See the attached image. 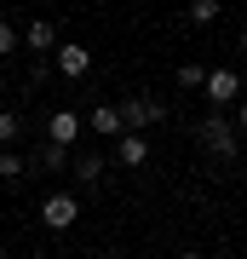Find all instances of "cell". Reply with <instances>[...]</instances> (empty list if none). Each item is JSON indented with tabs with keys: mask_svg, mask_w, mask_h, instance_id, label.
<instances>
[{
	"mask_svg": "<svg viewBox=\"0 0 247 259\" xmlns=\"http://www.w3.org/2000/svg\"><path fill=\"white\" fill-rule=\"evenodd\" d=\"M35 161L46 167V173H64V167H69V144H58V139H40Z\"/></svg>",
	"mask_w": 247,
	"mask_h": 259,
	"instance_id": "30bf717a",
	"label": "cell"
},
{
	"mask_svg": "<svg viewBox=\"0 0 247 259\" xmlns=\"http://www.w3.org/2000/svg\"><path fill=\"white\" fill-rule=\"evenodd\" d=\"M58 75H69V81H81V75L92 69V47H81V40H58Z\"/></svg>",
	"mask_w": 247,
	"mask_h": 259,
	"instance_id": "5b68a950",
	"label": "cell"
},
{
	"mask_svg": "<svg viewBox=\"0 0 247 259\" xmlns=\"http://www.w3.org/2000/svg\"><path fill=\"white\" fill-rule=\"evenodd\" d=\"M241 87H247V75H241Z\"/></svg>",
	"mask_w": 247,
	"mask_h": 259,
	"instance_id": "d6986e66",
	"label": "cell"
},
{
	"mask_svg": "<svg viewBox=\"0 0 247 259\" xmlns=\"http://www.w3.org/2000/svg\"><path fill=\"white\" fill-rule=\"evenodd\" d=\"M219 18V0H190V23L202 29V23H213Z\"/></svg>",
	"mask_w": 247,
	"mask_h": 259,
	"instance_id": "2e32d148",
	"label": "cell"
},
{
	"mask_svg": "<svg viewBox=\"0 0 247 259\" xmlns=\"http://www.w3.org/2000/svg\"><path fill=\"white\" fill-rule=\"evenodd\" d=\"M121 121H127V127H156V121H167V104L161 98H144V93H127L121 98Z\"/></svg>",
	"mask_w": 247,
	"mask_h": 259,
	"instance_id": "7a4b0ae2",
	"label": "cell"
},
{
	"mask_svg": "<svg viewBox=\"0 0 247 259\" xmlns=\"http://www.w3.org/2000/svg\"><path fill=\"white\" fill-rule=\"evenodd\" d=\"M202 93H207V104H224V110H230V104H236L247 87H241V75H236V69H207Z\"/></svg>",
	"mask_w": 247,
	"mask_h": 259,
	"instance_id": "277c9868",
	"label": "cell"
},
{
	"mask_svg": "<svg viewBox=\"0 0 247 259\" xmlns=\"http://www.w3.org/2000/svg\"><path fill=\"white\" fill-rule=\"evenodd\" d=\"M202 81H207L202 64H178V87H184V93H202Z\"/></svg>",
	"mask_w": 247,
	"mask_h": 259,
	"instance_id": "4fadbf2b",
	"label": "cell"
},
{
	"mask_svg": "<svg viewBox=\"0 0 247 259\" xmlns=\"http://www.w3.org/2000/svg\"><path fill=\"white\" fill-rule=\"evenodd\" d=\"M18 133H23V121L12 115V110H0V150H6V144H18Z\"/></svg>",
	"mask_w": 247,
	"mask_h": 259,
	"instance_id": "5bb4252c",
	"label": "cell"
},
{
	"mask_svg": "<svg viewBox=\"0 0 247 259\" xmlns=\"http://www.w3.org/2000/svg\"><path fill=\"white\" fill-rule=\"evenodd\" d=\"M23 173H29V167H23V156H18V150L6 144V150H0V185H18Z\"/></svg>",
	"mask_w": 247,
	"mask_h": 259,
	"instance_id": "7c38bea8",
	"label": "cell"
},
{
	"mask_svg": "<svg viewBox=\"0 0 247 259\" xmlns=\"http://www.w3.org/2000/svg\"><path fill=\"white\" fill-rule=\"evenodd\" d=\"M195 139H202L219 161H230V156L241 150V127L224 115V104H213V115H202V121H195Z\"/></svg>",
	"mask_w": 247,
	"mask_h": 259,
	"instance_id": "6da1fadb",
	"label": "cell"
},
{
	"mask_svg": "<svg viewBox=\"0 0 247 259\" xmlns=\"http://www.w3.org/2000/svg\"><path fill=\"white\" fill-rule=\"evenodd\" d=\"M18 47H23V29H12L6 18H0V58H12Z\"/></svg>",
	"mask_w": 247,
	"mask_h": 259,
	"instance_id": "9a60e30c",
	"label": "cell"
},
{
	"mask_svg": "<svg viewBox=\"0 0 247 259\" xmlns=\"http://www.w3.org/2000/svg\"><path fill=\"white\" fill-rule=\"evenodd\" d=\"M115 161H121V167H144V161H150V139H144L138 127H127V133L115 139Z\"/></svg>",
	"mask_w": 247,
	"mask_h": 259,
	"instance_id": "8992f818",
	"label": "cell"
},
{
	"mask_svg": "<svg viewBox=\"0 0 247 259\" xmlns=\"http://www.w3.org/2000/svg\"><path fill=\"white\" fill-rule=\"evenodd\" d=\"M75 219H81V202H75L69 190H52L40 202V225H46V231H69Z\"/></svg>",
	"mask_w": 247,
	"mask_h": 259,
	"instance_id": "3957f363",
	"label": "cell"
},
{
	"mask_svg": "<svg viewBox=\"0 0 247 259\" xmlns=\"http://www.w3.org/2000/svg\"><path fill=\"white\" fill-rule=\"evenodd\" d=\"M69 167H75V185H92V190H98V179L110 173V161H104V156H81V161H69Z\"/></svg>",
	"mask_w": 247,
	"mask_h": 259,
	"instance_id": "8fae6325",
	"label": "cell"
},
{
	"mask_svg": "<svg viewBox=\"0 0 247 259\" xmlns=\"http://www.w3.org/2000/svg\"><path fill=\"white\" fill-rule=\"evenodd\" d=\"M92 133H104V139H121V133H127V121H121V104H98V110H92Z\"/></svg>",
	"mask_w": 247,
	"mask_h": 259,
	"instance_id": "9c48e42d",
	"label": "cell"
},
{
	"mask_svg": "<svg viewBox=\"0 0 247 259\" xmlns=\"http://www.w3.org/2000/svg\"><path fill=\"white\" fill-rule=\"evenodd\" d=\"M46 139L75 144V139H81V115H75V110H52V121H46Z\"/></svg>",
	"mask_w": 247,
	"mask_h": 259,
	"instance_id": "ba28073f",
	"label": "cell"
},
{
	"mask_svg": "<svg viewBox=\"0 0 247 259\" xmlns=\"http://www.w3.org/2000/svg\"><path fill=\"white\" fill-rule=\"evenodd\" d=\"M236 47H241V52H247V29H241V35H236Z\"/></svg>",
	"mask_w": 247,
	"mask_h": 259,
	"instance_id": "ac0fdd59",
	"label": "cell"
},
{
	"mask_svg": "<svg viewBox=\"0 0 247 259\" xmlns=\"http://www.w3.org/2000/svg\"><path fill=\"white\" fill-rule=\"evenodd\" d=\"M23 47L35 52V58H46V52H58V29L46 23V18H35V23H23Z\"/></svg>",
	"mask_w": 247,
	"mask_h": 259,
	"instance_id": "52a82bcc",
	"label": "cell"
},
{
	"mask_svg": "<svg viewBox=\"0 0 247 259\" xmlns=\"http://www.w3.org/2000/svg\"><path fill=\"white\" fill-rule=\"evenodd\" d=\"M236 127H241V133H247V98H241V110H236Z\"/></svg>",
	"mask_w": 247,
	"mask_h": 259,
	"instance_id": "e0dca14e",
	"label": "cell"
}]
</instances>
